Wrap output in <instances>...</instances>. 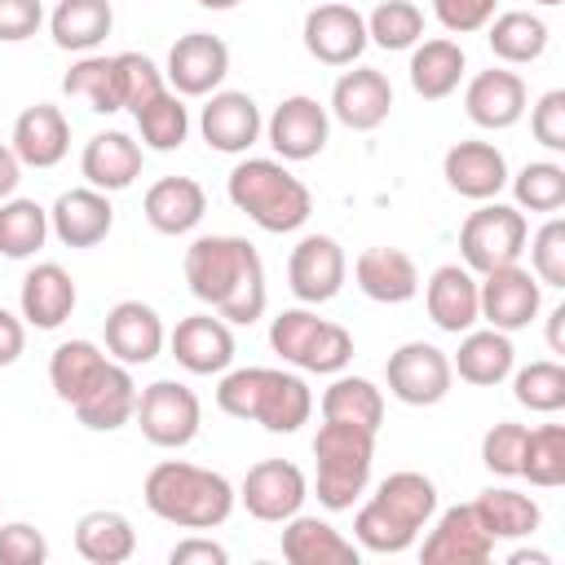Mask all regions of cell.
Masks as SVG:
<instances>
[{
  "label": "cell",
  "mask_w": 565,
  "mask_h": 565,
  "mask_svg": "<svg viewBox=\"0 0 565 565\" xmlns=\"http://www.w3.org/2000/svg\"><path fill=\"white\" fill-rule=\"evenodd\" d=\"M181 269H185V287L194 291V300L212 305L225 322L252 327L269 305L260 252L238 234H203V238H194L185 247Z\"/></svg>",
  "instance_id": "1"
},
{
  "label": "cell",
  "mask_w": 565,
  "mask_h": 565,
  "mask_svg": "<svg viewBox=\"0 0 565 565\" xmlns=\"http://www.w3.org/2000/svg\"><path fill=\"white\" fill-rule=\"evenodd\" d=\"M141 499L159 521H168L177 530H216L230 521L238 490L230 486V477H221L212 468H199L185 459H163L146 472Z\"/></svg>",
  "instance_id": "2"
},
{
  "label": "cell",
  "mask_w": 565,
  "mask_h": 565,
  "mask_svg": "<svg viewBox=\"0 0 565 565\" xmlns=\"http://www.w3.org/2000/svg\"><path fill=\"white\" fill-rule=\"evenodd\" d=\"M216 406L234 419H252L265 433H296L313 415V393L296 371L238 366L216 384Z\"/></svg>",
  "instance_id": "3"
},
{
  "label": "cell",
  "mask_w": 565,
  "mask_h": 565,
  "mask_svg": "<svg viewBox=\"0 0 565 565\" xmlns=\"http://www.w3.org/2000/svg\"><path fill=\"white\" fill-rule=\"evenodd\" d=\"M225 194L265 234H291L313 212L309 185L300 177H291L282 159H243V163H234V172L225 181Z\"/></svg>",
  "instance_id": "4"
},
{
  "label": "cell",
  "mask_w": 565,
  "mask_h": 565,
  "mask_svg": "<svg viewBox=\"0 0 565 565\" xmlns=\"http://www.w3.org/2000/svg\"><path fill=\"white\" fill-rule=\"evenodd\" d=\"M313 459H318V503L327 512H344L353 508V499L366 490L371 481V463H375V433L362 424H344V419H322L313 433Z\"/></svg>",
  "instance_id": "5"
},
{
  "label": "cell",
  "mask_w": 565,
  "mask_h": 565,
  "mask_svg": "<svg viewBox=\"0 0 565 565\" xmlns=\"http://www.w3.org/2000/svg\"><path fill=\"white\" fill-rule=\"evenodd\" d=\"M525 238H530V225H525V212L512 207V203H499V199H486L477 212H468V221L459 225V256L472 274H490L499 265H512L521 260L525 252Z\"/></svg>",
  "instance_id": "6"
},
{
  "label": "cell",
  "mask_w": 565,
  "mask_h": 565,
  "mask_svg": "<svg viewBox=\"0 0 565 565\" xmlns=\"http://www.w3.org/2000/svg\"><path fill=\"white\" fill-rule=\"evenodd\" d=\"M141 437L159 450H181L199 437L203 424V406L194 397V388L177 384V380H154L137 393V411H132Z\"/></svg>",
  "instance_id": "7"
},
{
  "label": "cell",
  "mask_w": 565,
  "mask_h": 565,
  "mask_svg": "<svg viewBox=\"0 0 565 565\" xmlns=\"http://www.w3.org/2000/svg\"><path fill=\"white\" fill-rule=\"evenodd\" d=\"M384 384L397 402L406 406H437L450 384H455V371H450V358L446 349L428 344V340H406L402 349L388 353L384 362Z\"/></svg>",
  "instance_id": "8"
},
{
  "label": "cell",
  "mask_w": 565,
  "mask_h": 565,
  "mask_svg": "<svg viewBox=\"0 0 565 565\" xmlns=\"http://www.w3.org/2000/svg\"><path fill=\"white\" fill-rule=\"evenodd\" d=\"M477 305H481V318L494 331H508L512 335V331H521V327H530L539 318V309H543V282L512 260V265H499V269L481 274Z\"/></svg>",
  "instance_id": "9"
},
{
  "label": "cell",
  "mask_w": 565,
  "mask_h": 565,
  "mask_svg": "<svg viewBox=\"0 0 565 565\" xmlns=\"http://www.w3.org/2000/svg\"><path fill=\"white\" fill-rule=\"evenodd\" d=\"M305 499H309V481L291 459H260L238 481V503L247 508V516L269 525H282L287 516H296Z\"/></svg>",
  "instance_id": "10"
},
{
  "label": "cell",
  "mask_w": 565,
  "mask_h": 565,
  "mask_svg": "<svg viewBox=\"0 0 565 565\" xmlns=\"http://www.w3.org/2000/svg\"><path fill=\"white\" fill-rule=\"evenodd\" d=\"M265 137H269V146H274V154L282 163H305V159H313V154L327 150L331 115L313 97L296 93V97H282L274 106V115L265 119Z\"/></svg>",
  "instance_id": "11"
},
{
  "label": "cell",
  "mask_w": 565,
  "mask_h": 565,
  "mask_svg": "<svg viewBox=\"0 0 565 565\" xmlns=\"http://www.w3.org/2000/svg\"><path fill=\"white\" fill-rule=\"evenodd\" d=\"M168 84L177 97H207L221 88V79L230 75V49L221 35L212 31H190L177 35V44L168 49V66H163Z\"/></svg>",
  "instance_id": "12"
},
{
  "label": "cell",
  "mask_w": 565,
  "mask_h": 565,
  "mask_svg": "<svg viewBox=\"0 0 565 565\" xmlns=\"http://www.w3.org/2000/svg\"><path fill=\"white\" fill-rule=\"evenodd\" d=\"M344 274H349V260H344V247L331 234H305L287 256V287L305 305L335 300L340 287H344Z\"/></svg>",
  "instance_id": "13"
},
{
  "label": "cell",
  "mask_w": 565,
  "mask_h": 565,
  "mask_svg": "<svg viewBox=\"0 0 565 565\" xmlns=\"http://www.w3.org/2000/svg\"><path fill=\"white\" fill-rule=\"evenodd\" d=\"M305 49L313 62L322 66H353L362 57V49L371 44L366 40V18L353 9V4H318L305 13Z\"/></svg>",
  "instance_id": "14"
},
{
  "label": "cell",
  "mask_w": 565,
  "mask_h": 565,
  "mask_svg": "<svg viewBox=\"0 0 565 565\" xmlns=\"http://www.w3.org/2000/svg\"><path fill=\"white\" fill-rule=\"evenodd\" d=\"M494 552L490 530L481 525L472 503H455L437 516V525L428 530V539L419 543V561L424 565H486Z\"/></svg>",
  "instance_id": "15"
},
{
  "label": "cell",
  "mask_w": 565,
  "mask_h": 565,
  "mask_svg": "<svg viewBox=\"0 0 565 565\" xmlns=\"http://www.w3.org/2000/svg\"><path fill=\"white\" fill-rule=\"evenodd\" d=\"M199 132L212 150L221 154H243L260 141L265 132V119H260V106L252 93H238V88H216L207 93V106L199 115Z\"/></svg>",
  "instance_id": "16"
},
{
  "label": "cell",
  "mask_w": 565,
  "mask_h": 565,
  "mask_svg": "<svg viewBox=\"0 0 565 565\" xmlns=\"http://www.w3.org/2000/svg\"><path fill=\"white\" fill-rule=\"evenodd\" d=\"M168 349L177 358V366H185L190 375H221L234 362V331L230 322L216 313H190L172 327Z\"/></svg>",
  "instance_id": "17"
},
{
  "label": "cell",
  "mask_w": 565,
  "mask_h": 565,
  "mask_svg": "<svg viewBox=\"0 0 565 565\" xmlns=\"http://www.w3.org/2000/svg\"><path fill=\"white\" fill-rule=\"evenodd\" d=\"M525 79L516 75V71H508V66H490V71H481V75H472L468 79V93H463V110H468V119L477 124V128H486V132H503V128H512V124H521V115H525Z\"/></svg>",
  "instance_id": "18"
},
{
  "label": "cell",
  "mask_w": 565,
  "mask_h": 565,
  "mask_svg": "<svg viewBox=\"0 0 565 565\" xmlns=\"http://www.w3.org/2000/svg\"><path fill=\"white\" fill-rule=\"evenodd\" d=\"M441 177L455 194L486 203L499 199V190L508 185V159L494 141H455L441 159Z\"/></svg>",
  "instance_id": "19"
},
{
  "label": "cell",
  "mask_w": 565,
  "mask_h": 565,
  "mask_svg": "<svg viewBox=\"0 0 565 565\" xmlns=\"http://www.w3.org/2000/svg\"><path fill=\"white\" fill-rule=\"evenodd\" d=\"M110 230H115V207L106 190H93V185L62 190L57 203L49 207V234H57V243L66 247H97L106 243Z\"/></svg>",
  "instance_id": "20"
},
{
  "label": "cell",
  "mask_w": 565,
  "mask_h": 565,
  "mask_svg": "<svg viewBox=\"0 0 565 565\" xmlns=\"http://www.w3.org/2000/svg\"><path fill=\"white\" fill-rule=\"evenodd\" d=\"M393 110V84L384 71L375 66H358V71H344L331 88V115L353 128V132H371L388 119Z\"/></svg>",
  "instance_id": "21"
},
{
  "label": "cell",
  "mask_w": 565,
  "mask_h": 565,
  "mask_svg": "<svg viewBox=\"0 0 565 565\" xmlns=\"http://www.w3.org/2000/svg\"><path fill=\"white\" fill-rule=\"evenodd\" d=\"M9 146L22 168H57L71 150V124L53 102H35L13 119Z\"/></svg>",
  "instance_id": "22"
},
{
  "label": "cell",
  "mask_w": 565,
  "mask_h": 565,
  "mask_svg": "<svg viewBox=\"0 0 565 565\" xmlns=\"http://www.w3.org/2000/svg\"><path fill=\"white\" fill-rule=\"evenodd\" d=\"M75 300H79L75 278L57 260H40L35 269H26L22 291H18L22 322H31L35 331H57L75 313Z\"/></svg>",
  "instance_id": "23"
},
{
  "label": "cell",
  "mask_w": 565,
  "mask_h": 565,
  "mask_svg": "<svg viewBox=\"0 0 565 565\" xmlns=\"http://www.w3.org/2000/svg\"><path fill=\"white\" fill-rule=\"evenodd\" d=\"M106 349L115 353V362L124 366H146L159 358L168 331H163V318L141 305V300H119L110 313H106Z\"/></svg>",
  "instance_id": "24"
},
{
  "label": "cell",
  "mask_w": 565,
  "mask_h": 565,
  "mask_svg": "<svg viewBox=\"0 0 565 565\" xmlns=\"http://www.w3.org/2000/svg\"><path fill=\"white\" fill-rule=\"evenodd\" d=\"M424 309L428 318L450 331V335H463L472 331V322L481 318V305H477V274L468 265H437L424 282Z\"/></svg>",
  "instance_id": "25"
},
{
  "label": "cell",
  "mask_w": 565,
  "mask_h": 565,
  "mask_svg": "<svg viewBox=\"0 0 565 565\" xmlns=\"http://www.w3.org/2000/svg\"><path fill=\"white\" fill-rule=\"evenodd\" d=\"M71 411H75V419H79L84 428H93V433H115V428H124V424L132 419V411H137V380H132V371H128L124 362H106V371L88 384V393H84Z\"/></svg>",
  "instance_id": "26"
},
{
  "label": "cell",
  "mask_w": 565,
  "mask_h": 565,
  "mask_svg": "<svg viewBox=\"0 0 565 565\" xmlns=\"http://www.w3.org/2000/svg\"><path fill=\"white\" fill-rule=\"evenodd\" d=\"M79 172L93 190H128L137 177H141V146L119 132V128H106V132H93L84 141V154H79Z\"/></svg>",
  "instance_id": "27"
},
{
  "label": "cell",
  "mask_w": 565,
  "mask_h": 565,
  "mask_svg": "<svg viewBox=\"0 0 565 565\" xmlns=\"http://www.w3.org/2000/svg\"><path fill=\"white\" fill-rule=\"evenodd\" d=\"M358 543L344 539L331 521L322 516H287L282 521V561L291 565H358Z\"/></svg>",
  "instance_id": "28"
},
{
  "label": "cell",
  "mask_w": 565,
  "mask_h": 565,
  "mask_svg": "<svg viewBox=\"0 0 565 565\" xmlns=\"http://www.w3.org/2000/svg\"><path fill=\"white\" fill-rule=\"evenodd\" d=\"M141 212H146V221H150L159 234L177 238V234H190V230L203 221L207 194H203V185H199L194 177H159V181L146 190Z\"/></svg>",
  "instance_id": "29"
},
{
  "label": "cell",
  "mask_w": 565,
  "mask_h": 565,
  "mask_svg": "<svg viewBox=\"0 0 565 565\" xmlns=\"http://www.w3.org/2000/svg\"><path fill=\"white\" fill-rule=\"evenodd\" d=\"M353 278L362 287V296H371L380 305H406L419 291V269L402 247H366V252H358Z\"/></svg>",
  "instance_id": "30"
},
{
  "label": "cell",
  "mask_w": 565,
  "mask_h": 565,
  "mask_svg": "<svg viewBox=\"0 0 565 565\" xmlns=\"http://www.w3.org/2000/svg\"><path fill=\"white\" fill-rule=\"evenodd\" d=\"M516 366V349L508 340V331H463L459 340V353L450 358V371L463 380V384H477V388H494L512 375Z\"/></svg>",
  "instance_id": "31"
},
{
  "label": "cell",
  "mask_w": 565,
  "mask_h": 565,
  "mask_svg": "<svg viewBox=\"0 0 565 565\" xmlns=\"http://www.w3.org/2000/svg\"><path fill=\"white\" fill-rule=\"evenodd\" d=\"M371 503L384 508L402 530L419 534V530H428V521L437 516V486H433L424 472L402 468V472H388V477L375 486Z\"/></svg>",
  "instance_id": "32"
},
{
  "label": "cell",
  "mask_w": 565,
  "mask_h": 565,
  "mask_svg": "<svg viewBox=\"0 0 565 565\" xmlns=\"http://www.w3.org/2000/svg\"><path fill=\"white\" fill-rule=\"evenodd\" d=\"M463 66H468L463 44H459V40L437 35V40L415 44V53H411V66H406V71H411V88H415V97H424V102H441V97H450V93L459 88Z\"/></svg>",
  "instance_id": "33"
},
{
  "label": "cell",
  "mask_w": 565,
  "mask_h": 565,
  "mask_svg": "<svg viewBox=\"0 0 565 565\" xmlns=\"http://www.w3.org/2000/svg\"><path fill=\"white\" fill-rule=\"evenodd\" d=\"M75 552L88 561V565H124L132 552H137V530L124 512L115 508H97V512H84L75 521Z\"/></svg>",
  "instance_id": "34"
},
{
  "label": "cell",
  "mask_w": 565,
  "mask_h": 565,
  "mask_svg": "<svg viewBox=\"0 0 565 565\" xmlns=\"http://www.w3.org/2000/svg\"><path fill=\"white\" fill-rule=\"evenodd\" d=\"M115 26L110 0H57L49 13V35L66 53H93Z\"/></svg>",
  "instance_id": "35"
},
{
  "label": "cell",
  "mask_w": 565,
  "mask_h": 565,
  "mask_svg": "<svg viewBox=\"0 0 565 565\" xmlns=\"http://www.w3.org/2000/svg\"><path fill=\"white\" fill-rule=\"evenodd\" d=\"M486 40H490V53L508 66H525V62H539L543 49H547V22L530 9H508L499 18L486 22Z\"/></svg>",
  "instance_id": "36"
},
{
  "label": "cell",
  "mask_w": 565,
  "mask_h": 565,
  "mask_svg": "<svg viewBox=\"0 0 565 565\" xmlns=\"http://www.w3.org/2000/svg\"><path fill=\"white\" fill-rule=\"evenodd\" d=\"M472 508H477V516H481V525L490 530L494 543L499 539H530L539 530V521H543L539 503L530 494H521V490H508V486L481 490L472 499Z\"/></svg>",
  "instance_id": "37"
},
{
  "label": "cell",
  "mask_w": 565,
  "mask_h": 565,
  "mask_svg": "<svg viewBox=\"0 0 565 565\" xmlns=\"http://www.w3.org/2000/svg\"><path fill=\"white\" fill-rule=\"evenodd\" d=\"M62 93L84 102L97 115L124 110V102H119V71H115V57H106V53H79V62H71V71L62 75Z\"/></svg>",
  "instance_id": "38"
},
{
  "label": "cell",
  "mask_w": 565,
  "mask_h": 565,
  "mask_svg": "<svg viewBox=\"0 0 565 565\" xmlns=\"http://www.w3.org/2000/svg\"><path fill=\"white\" fill-rule=\"evenodd\" d=\"M106 353L93 344V340H62L57 349H53V358H49V384H53V393L66 402V406H75L84 393H88V384L106 371Z\"/></svg>",
  "instance_id": "39"
},
{
  "label": "cell",
  "mask_w": 565,
  "mask_h": 565,
  "mask_svg": "<svg viewBox=\"0 0 565 565\" xmlns=\"http://www.w3.org/2000/svg\"><path fill=\"white\" fill-rule=\"evenodd\" d=\"M322 419H344V424H362L371 433H380L384 424V393L366 380V375H335L322 388Z\"/></svg>",
  "instance_id": "40"
},
{
  "label": "cell",
  "mask_w": 565,
  "mask_h": 565,
  "mask_svg": "<svg viewBox=\"0 0 565 565\" xmlns=\"http://www.w3.org/2000/svg\"><path fill=\"white\" fill-rule=\"evenodd\" d=\"M49 238V207L35 199H4L0 203V256L31 260Z\"/></svg>",
  "instance_id": "41"
},
{
  "label": "cell",
  "mask_w": 565,
  "mask_h": 565,
  "mask_svg": "<svg viewBox=\"0 0 565 565\" xmlns=\"http://www.w3.org/2000/svg\"><path fill=\"white\" fill-rule=\"evenodd\" d=\"M132 119H137L141 146H150V150H159V154L181 150L185 137H190V110L181 106V97H177L172 88H163L154 102H146Z\"/></svg>",
  "instance_id": "42"
},
{
  "label": "cell",
  "mask_w": 565,
  "mask_h": 565,
  "mask_svg": "<svg viewBox=\"0 0 565 565\" xmlns=\"http://www.w3.org/2000/svg\"><path fill=\"white\" fill-rule=\"evenodd\" d=\"M521 477L539 490L565 486V428L561 424H539L525 433V455H521Z\"/></svg>",
  "instance_id": "43"
},
{
  "label": "cell",
  "mask_w": 565,
  "mask_h": 565,
  "mask_svg": "<svg viewBox=\"0 0 565 565\" xmlns=\"http://www.w3.org/2000/svg\"><path fill=\"white\" fill-rule=\"evenodd\" d=\"M424 35V9L411 4V0H380L371 13H366V40L388 49V53H402V49H415Z\"/></svg>",
  "instance_id": "44"
},
{
  "label": "cell",
  "mask_w": 565,
  "mask_h": 565,
  "mask_svg": "<svg viewBox=\"0 0 565 565\" xmlns=\"http://www.w3.org/2000/svg\"><path fill=\"white\" fill-rule=\"evenodd\" d=\"M508 181H512V194H516L521 212H556V207H565V168L552 163V159H534Z\"/></svg>",
  "instance_id": "45"
},
{
  "label": "cell",
  "mask_w": 565,
  "mask_h": 565,
  "mask_svg": "<svg viewBox=\"0 0 565 565\" xmlns=\"http://www.w3.org/2000/svg\"><path fill=\"white\" fill-rule=\"evenodd\" d=\"M512 397L525 411L539 415H556L565 406V366L561 362H530V366H512Z\"/></svg>",
  "instance_id": "46"
},
{
  "label": "cell",
  "mask_w": 565,
  "mask_h": 565,
  "mask_svg": "<svg viewBox=\"0 0 565 565\" xmlns=\"http://www.w3.org/2000/svg\"><path fill=\"white\" fill-rule=\"evenodd\" d=\"M115 71H119V102H124V110H132V115L168 88L163 71H159L146 53H132V49H128V53H115Z\"/></svg>",
  "instance_id": "47"
},
{
  "label": "cell",
  "mask_w": 565,
  "mask_h": 565,
  "mask_svg": "<svg viewBox=\"0 0 565 565\" xmlns=\"http://www.w3.org/2000/svg\"><path fill=\"white\" fill-rule=\"evenodd\" d=\"M318 327H322V318H318L313 309H282V313L269 322V349H274L282 362L305 366V353H309Z\"/></svg>",
  "instance_id": "48"
},
{
  "label": "cell",
  "mask_w": 565,
  "mask_h": 565,
  "mask_svg": "<svg viewBox=\"0 0 565 565\" xmlns=\"http://www.w3.org/2000/svg\"><path fill=\"white\" fill-rule=\"evenodd\" d=\"M353 539H358V547H366V552H380V556H397V552H406L411 543H415V534L411 530H402L384 508H375L371 499L358 508V516H353Z\"/></svg>",
  "instance_id": "49"
},
{
  "label": "cell",
  "mask_w": 565,
  "mask_h": 565,
  "mask_svg": "<svg viewBox=\"0 0 565 565\" xmlns=\"http://www.w3.org/2000/svg\"><path fill=\"white\" fill-rule=\"evenodd\" d=\"M530 243V274L543 282V287H565V221L552 216L539 225Z\"/></svg>",
  "instance_id": "50"
},
{
  "label": "cell",
  "mask_w": 565,
  "mask_h": 565,
  "mask_svg": "<svg viewBox=\"0 0 565 565\" xmlns=\"http://www.w3.org/2000/svg\"><path fill=\"white\" fill-rule=\"evenodd\" d=\"M525 424H494L486 437H481V463L494 472V477H521V455H525Z\"/></svg>",
  "instance_id": "51"
},
{
  "label": "cell",
  "mask_w": 565,
  "mask_h": 565,
  "mask_svg": "<svg viewBox=\"0 0 565 565\" xmlns=\"http://www.w3.org/2000/svg\"><path fill=\"white\" fill-rule=\"evenodd\" d=\"M349 358H353V335H349L340 322H327V318H322V327H318V335H313V344H309L300 371H313V375H340V371L349 366Z\"/></svg>",
  "instance_id": "52"
},
{
  "label": "cell",
  "mask_w": 565,
  "mask_h": 565,
  "mask_svg": "<svg viewBox=\"0 0 565 565\" xmlns=\"http://www.w3.org/2000/svg\"><path fill=\"white\" fill-rule=\"evenodd\" d=\"M49 539L31 521H4L0 525V565H44Z\"/></svg>",
  "instance_id": "53"
},
{
  "label": "cell",
  "mask_w": 565,
  "mask_h": 565,
  "mask_svg": "<svg viewBox=\"0 0 565 565\" xmlns=\"http://www.w3.org/2000/svg\"><path fill=\"white\" fill-rule=\"evenodd\" d=\"M530 132L547 150H565V88H547L530 106Z\"/></svg>",
  "instance_id": "54"
},
{
  "label": "cell",
  "mask_w": 565,
  "mask_h": 565,
  "mask_svg": "<svg viewBox=\"0 0 565 565\" xmlns=\"http://www.w3.org/2000/svg\"><path fill=\"white\" fill-rule=\"evenodd\" d=\"M499 0H433V18L450 31V35H472L494 18Z\"/></svg>",
  "instance_id": "55"
},
{
  "label": "cell",
  "mask_w": 565,
  "mask_h": 565,
  "mask_svg": "<svg viewBox=\"0 0 565 565\" xmlns=\"http://www.w3.org/2000/svg\"><path fill=\"white\" fill-rule=\"evenodd\" d=\"M44 22V4L40 0H0V44H18L31 40Z\"/></svg>",
  "instance_id": "56"
},
{
  "label": "cell",
  "mask_w": 565,
  "mask_h": 565,
  "mask_svg": "<svg viewBox=\"0 0 565 565\" xmlns=\"http://www.w3.org/2000/svg\"><path fill=\"white\" fill-rule=\"evenodd\" d=\"M168 561H172V565H225V561H230V552H225L221 543H212V539L194 534V539H181V543L168 552Z\"/></svg>",
  "instance_id": "57"
},
{
  "label": "cell",
  "mask_w": 565,
  "mask_h": 565,
  "mask_svg": "<svg viewBox=\"0 0 565 565\" xmlns=\"http://www.w3.org/2000/svg\"><path fill=\"white\" fill-rule=\"evenodd\" d=\"M22 349H26V327H22V318L9 313V309H0V366H13V362L22 358Z\"/></svg>",
  "instance_id": "58"
},
{
  "label": "cell",
  "mask_w": 565,
  "mask_h": 565,
  "mask_svg": "<svg viewBox=\"0 0 565 565\" xmlns=\"http://www.w3.org/2000/svg\"><path fill=\"white\" fill-rule=\"evenodd\" d=\"M18 181H22V163H18L13 146H0V203H4V199H13Z\"/></svg>",
  "instance_id": "59"
},
{
  "label": "cell",
  "mask_w": 565,
  "mask_h": 565,
  "mask_svg": "<svg viewBox=\"0 0 565 565\" xmlns=\"http://www.w3.org/2000/svg\"><path fill=\"white\" fill-rule=\"evenodd\" d=\"M561 322H565V305L547 313V344H552V353H565V344H561Z\"/></svg>",
  "instance_id": "60"
},
{
  "label": "cell",
  "mask_w": 565,
  "mask_h": 565,
  "mask_svg": "<svg viewBox=\"0 0 565 565\" xmlns=\"http://www.w3.org/2000/svg\"><path fill=\"white\" fill-rule=\"evenodd\" d=\"M508 561H512V565H552V556H547V552H512Z\"/></svg>",
  "instance_id": "61"
},
{
  "label": "cell",
  "mask_w": 565,
  "mask_h": 565,
  "mask_svg": "<svg viewBox=\"0 0 565 565\" xmlns=\"http://www.w3.org/2000/svg\"><path fill=\"white\" fill-rule=\"evenodd\" d=\"M194 4H203V9H216V13H225V9H234L238 0H194Z\"/></svg>",
  "instance_id": "62"
},
{
  "label": "cell",
  "mask_w": 565,
  "mask_h": 565,
  "mask_svg": "<svg viewBox=\"0 0 565 565\" xmlns=\"http://www.w3.org/2000/svg\"><path fill=\"white\" fill-rule=\"evenodd\" d=\"M539 4H547V9H552V4H561V0H539Z\"/></svg>",
  "instance_id": "63"
}]
</instances>
